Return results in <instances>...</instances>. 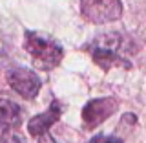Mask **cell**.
<instances>
[{"label":"cell","instance_id":"obj_1","mask_svg":"<svg viewBox=\"0 0 146 143\" xmlns=\"http://www.w3.org/2000/svg\"><path fill=\"white\" fill-rule=\"evenodd\" d=\"M24 48L31 55L33 64L40 70H53L58 66L64 57V48L57 39L40 33V31H26L24 33Z\"/></svg>","mask_w":146,"mask_h":143},{"label":"cell","instance_id":"obj_8","mask_svg":"<svg viewBox=\"0 0 146 143\" xmlns=\"http://www.w3.org/2000/svg\"><path fill=\"white\" fill-rule=\"evenodd\" d=\"M90 143H122L121 138H115V136H106V134H99L95 138H91Z\"/></svg>","mask_w":146,"mask_h":143},{"label":"cell","instance_id":"obj_4","mask_svg":"<svg viewBox=\"0 0 146 143\" xmlns=\"http://www.w3.org/2000/svg\"><path fill=\"white\" fill-rule=\"evenodd\" d=\"M22 123V110L9 99H0V140L2 143H24L18 128Z\"/></svg>","mask_w":146,"mask_h":143},{"label":"cell","instance_id":"obj_2","mask_svg":"<svg viewBox=\"0 0 146 143\" xmlns=\"http://www.w3.org/2000/svg\"><path fill=\"white\" fill-rule=\"evenodd\" d=\"M121 44H122V39L119 33H104V35H99L91 44H88V50L91 53L93 62L100 66L104 72H110L115 66L130 70L131 62L124 59L119 52Z\"/></svg>","mask_w":146,"mask_h":143},{"label":"cell","instance_id":"obj_5","mask_svg":"<svg viewBox=\"0 0 146 143\" xmlns=\"http://www.w3.org/2000/svg\"><path fill=\"white\" fill-rule=\"evenodd\" d=\"M6 79L13 90L24 99H35V95L40 92L42 81L33 70L22 66H13L6 73Z\"/></svg>","mask_w":146,"mask_h":143},{"label":"cell","instance_id":"obj_3","mask_svg":"<svg viewBox=\"0 0 146 143\" xmlns=\"http://www.w3.org/2000/svg\"><path fill=\"white\" fill-rule=\"evenodd\" d=\"M80 13L91 24L115 22L122 15L121 0H80Z\"/></svg>","mask_w":146,"mask_h":143},{"label":"cell","instance_id":"obj_7","mask_svg":"<svg viewBox=\"0 0 146 143\" xmlns=\"http://www.w3.org/2000/svg\"><path fill=\"white\" fill-rule=\"evenodd\" d=\"M60 114H62L60 103H58L57 99H53L46 112L38 114V116H33L29 121H27V132H29V136L36 138V140L44 138L49 132V128L60 119Z\"/></svg>","mask_w":146,"mask_h":143},{"label":"cell","instance_id":"obj_6","mask_svg":"<svg viewBox=\"0 0 146 143\" xmlns=\"http://www.w3.org/2000/svg\"><path fill=\"white\" fill-rule=\"evenodd\" d=\"M119 107L115 97H99V99H91L84 105L82 108V121H84L86 130H93L95 127H99L100 123H104L106 119L115 114V110Z\"/></svg>","mask_w":146,"mask_h":143}]
</instances>
